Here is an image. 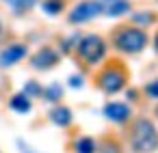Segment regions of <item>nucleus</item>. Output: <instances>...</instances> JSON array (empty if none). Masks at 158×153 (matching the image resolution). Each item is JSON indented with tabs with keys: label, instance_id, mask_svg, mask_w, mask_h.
<instances>
[{
	"label": "nucleus",
	"instance_id": "obj_9",
	"mask_svg": "<svg viewBox=\"0 0 158 153\" xmlns=\"http://www.w3.org/2000/svg\"><path fill=\"white\" fill-rule=\"evenodd\" d=\"M98 7H100V15L106 18H121L132 11L130 0H98Z\"/></svg>",
	"mask_w": 158,
	"mask_h": 153
},
{
	"label": "nucleus",
	"instance_id": "obj_1",
	"mask_svg": "<svg viewBox=\"0 0 158 153\" xmlns=\"http://www.w3.org/2000/svg\"><path fill=\"white\" fill-rule=\"evenodd\" d=\"M128 142H130L132 153H156L158 151V129H156V125L145 116L136 119L130 125Z\"/></svg>",
	"mask_w": 158,
	"mask_h": 153
},
{
	"label": "nucleus",
	"instance_id": "obj_8",
	"mask_svg": "<svg viewBox=\"0 0 158 153\" xmlns=\"http://www.w3.org/2000/svg\"><path fill=\"white\" fill-rule=\"evenodd\" d=\"M102 114L108 119V121H113V123H128L130 121V116H132V110H130V106L128 104H123V101H108V104H104V108H102Z\"/></svg>",
	"mask_w": 158,
	"mask_h": 153
},
{
	"label": "nucleus",
	"instance_id": "obj_6",
	"mask_svg": "<svg viewBox=\"0 0 158 153\" xmlns=\"http://www.w3.org/2000/svg\"><path fill=\"white\" fill-rule=\"evenodd\" d=\"M59 61H61V54H59L54 48L44 45V48H39V50L33 54V58H31V67L37 69V71H48V69L56 67Z\"/></svg>",
	"mask_w": 158,
	"mask_h": 153
},
{
	"label": "nucleus",
	"instance_id": "obj_14",
	"mask_svg": "<svg viewBox=\"0 0 158 153\" xmlns=\"http://www.w3.org/2000/svg\"><path fill=\"white\" fill-rule=\"evenodd\" d=\"M156 13H152V11H141V13H134L132 15V22H134V26H139V28H147V26H152V24H156Z\"/></svg>",
	"mask_w": 158,
	"mask_h": 153
},
{
	"label": "nucleus",
	"instance_id": "obj_12",
	"mask_svg": "<svg viewBox=\"0 0 158 153\" xmlns=\"http://www.w3.org/2000/svg\"><path fill=\"white\" fill-rule=\"evenodd\" d=\"M74 151L76 153H98V142L91 136H80L74 142Z\"/></svg>",
	"mask_w": 158,
	"mask_h": 153
},
{
	"label": "nucleus",
	"instance_id": "obj_7",
	"mask_svg": "<svg viewBox=\"0 0 158 153\" xmlns=\"http://www.w3.org/2000/svg\"><path fill=\"white\" fill-rule=\"evenodd\" d=\"M28 54V48L24 43H11L7 45L2 52H0V69H7V67H13L18 65L20 61H24Z\"/></svg>",
	"mask_w": 158,
	"mask_h": 153
},
{
	"label": "nucleus",
	"instance_id": "obj_10",
	"mask_svg": "<svg viewBox=\"0 0 158 153\" xmlns=\"http://www.w3.org/2000/svg\"><path fill=\"white\" fill-rule=\"evenodd\" d=\"M50 121H52L54 125H59V127H67V125L74 121V114H72L69 108H65V106H56V108L50 110Z\"/></svg>",
	"mask_w": 158,
	"mask_h": 153
},
{
	"label": "nucleus",
	"instance_id": "obj_16",
	"mask_svg": "<svg viewBox=\"0 0 158 153\" xmlns=\"http://www.w3.org/2000/svg\"><path fill=\"white\" fill-rule=\"evenodd\" d=\"M41 9L46 11V15H59L65 9V2H63V0H44Z\"/></svg>",
	"mask_w": 158,
	"mask_h": 153
},
{
	"label": "nucleus",
	"instance_id": "obj_23",
	"mask_svg": "<svg viewBox=\"0 0 158 153\" xmlns=\"http://www.w3.org/2000/svg\"><path fill=\"white\" fill-rule=\"evenodd\" d=\"M0 35H2V24H0Z\"/></svg>",
	"mask_w": 158,
	"mask_h": 153
},
{
	"label": "nucleus",
	"instance_id": "obj_13",
	"mask_svg": "<svg viewBox=\"0 0 158 153\" xmlns=\"http://www.w3.org/2000/svg\"><path fill=\"white\" fill-rule=\"evenodd\" d=\"M5 2L13 9L15 15H24V13H28V11L35 7L37 0H5Z\"/></svg>",
	"mask_w": 158,
	"mask_h": 153
},
{
	"label": "nucleus",
	"instance_id": "obj_20",
	"mask_svg": "<svg viewBox=\"0 0 158 153\" xmlns=\"http://www.w3.org/2000/svg\"><path fill=\"white\" fill-rule=\"evenodd\" d=\"M18 147H20V153H37V151H33V147L26 144L24 140H18Z\"/></svg>",
	"mask_w": 158,
	"mask_h": 153
},
{
	"label": "nucleus",
	"instance_id": "obj_5",
	"mask_svg": "<svg viewBox=\"0 0 158 153\" xmlns=\"http://www.w3.org/2000/svg\"><path fill=\"white\" fill-rule=\"evenodd\" d=\"M98 15H100L98 0H82V2H78V5L69 11L67 20H69V24H87V22L95 20Z\"/></svg>",
	"mask_w": 158,
	"mask_h": 153
},
{
	"label": "nucleus",
	"instance_id": "obj_4",
	"mask_svg": "<svg viewBox=\"0 0 158 153\" xmlns=\"http://www.w3.org/2000/svg\"><path fill=\"white\" fill-rule=\"evenodd\" d=\"M76 56H78V61L82 65L93 67V65L104 61V56H106V41L100 35H93V33L85 35L76 43Z\"/></svg>",
	"mask_w": 158,
	"mask_h": 153
},
{
	"label": "nucleus",
	"instance_id": "obj_17",
	"mask_svg": "<svg viewBox=\"0 0 158 153\" xmlns=\"http://www.w3.org/2000/svg\"><path fill=\"white\" fill-rule=\"evenodd\" d=\"M41 93H44V86L39 82H35V80L26 82V86H24V95L26 97H41Z\"/></svg>",
	"mask_w": 158,
	"mask_h": 153
},
{
	"label": "nucleus",
	"instance_id": "obj_18",
	"mask_svg": "<svg viewBox=\"0 0 158 153\" xmlns=\"http://www.w3.org/2000/svg\"><path fill=\"white\" fill-rule=\"evenodd\" d=\"M143 91H145V95H147L149 99H156V101H158V78H154L152 82H147Z\"/></svg>",
	"mask_w": 158,
	"mask_h": 153
},
{
	"label": "nucleus",
	"instance_id": "obj_22",
	"mask_svg": "<svg viewBox=\"0 0 158 153\" xmlns=\"http://www.w3.org/2000/svg\"><path fill=\"white\" fill-rule=\"evenodd\" d=\"M154 50L158 52V33H156V37H154Z\"/></svg>",
	"mask_w": 158,
	"mask_h": 153
},
{
	"label": "nucleus",
	"instance_id": "obj_21",
	"mask_svg": "<svg viewBox=\"0 0 158 153\" xmlns=\"http://www.w3.org/2000/svg\"><path fill=\"white\" fill-rule=\"evenodd\" d=\"M69 86H74V88L78 86V88H80V86H82V78H80V76H72V78H69Z\"/></svg>",
	"mask_w": 158,
	"mask_h": 153
},
{
	"label": "nucleus",
	"instance_id": "obj_11",
	"mask_svg": "<svg viewBox=\"0 0 158 153\" xmlns=\"http://www.w3.org/2000/svg\"><path fill=\"white\" fill-rule=\"evenodd\" d=\"M9 108H11L13 112H18V114H28V112L33 110V104H31V97H26L24 93H18V95L11 97Z\"/></svg>",
	"mask_w": 158,
	"mask_h": 153
},
{
	"label": "nucleus",
	"instance_id": "obj_15",
	"mask_svg": "<svg viewBox=\"0 0 158 153\" xmlns=\"http://www.w3.org/2000/svg\"><path fill=\"white\" fill-rule=\"evenodd\" d=\"M41 97H44L46 101H61V97H63V86H61L59 82H52V84H48V86L44 88Z\"/></svg>",
	"mask_w": 158,
	"mask_h": 153
},
{
	"label": "nucleus",
	"instance_id": "obj_3",
	"mask_svg": "<svg viewBox=\"0 0 158 153\" xmlns=\"http://www.w3.org/2000/svg\"><path fill=\"white\" fill-rule=\"evenodd\" d=\"M95 84H98V88H100L102 93L115 95V93H119V91L128 84V69H126L119 61H113V63H108V65L98 73Z\"/></svg>",
	"mask_w": 158,
	"mask_h": 153
},
{
	"label": "nucleus",
	"instance_id": "obj_19",
	"mask_svg": "<svg viewBox=\"0 0 158 153\" xmlns=\"http://www.w3.org/2000/svg\"><path fill=\"white\" fill-rule=\"evenodd\" d=\"M98 153H121L117 142H106L104 147H98Z\"/></svg>",
	"mask_w": 158,
	"mask_h": 153
},
{
	"label": "nucleus",
	"instance_id": "obj_24",
	"mask_svg": "<svg viewBox=\"0 0 158 153\" xmlns=\"http://www.w3.org/2000/svg\"><path fill=\"white\" fill-rule=\"evenodd\" d=\"M156 116H158V106H156Z\"/></svg>",
	"mask_w": 158,
	"mask_h": 153
},
{
	"label": "nucleus",
	"instance_id": "obj_2",
	"mask_svg": "<svg viewBox=\"0 0 158 153\" xmlns=\"http://www.w3.org/2000/svg\"><path fill=\"white\" fill-rule=\"evenodd\" d=\"M147 33L139 26H119L113 33V45L123 54H139L147 48Z\"/></svg>",
	"mask_w": 158,
	"mask_h": 153
}]
</instances>
